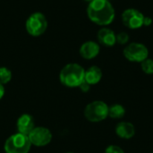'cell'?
I'll use <instances>...</instances> for the list:
<instances>
[{"label":"cell","mask_w":153,"mask_h":153,"mask_svg":"<svg viewBox=\"0 0 153 153\" xmlns=\"http://www.w3.org/2000/svg\"><path fill=\"white\" fill-rule=\"evenodd\" d=\"M115 133L117 136L123 140H130L135 135L136 130L133 123L128 121H121L116 126Z\"/></svg>","instance_id":"cell-9"},{"label":"cell","mask_w":153,"mask_h":153,"mask_svg":"<svg viewBox=\"0 0 153 153\" xmlns=\"http://www.w3.org/2000/svg\"><path fill=\"white\" fill-rule=\"evenodd\" d=\"M25 28L27 32L32 37H39L42 35L48 28L46 16L39 12L31 13L26 21Z\"/></svg>","instance_id":"cell-5"},{"label":"cell","mask_w":153,"mask_h":153,"mask_svg":"<svg viewBox=\"0 0 153 153\" xmlns=\"http://www.w3.org/2000/svg\"><path fill=\"white\" fill-rule=\"evenodd\" d=\"M152 153H153V151H152Z\"/></svg>","instance_id":"cell-24"},{"label":"cell","mask_w":153,"mask_h":153,"mask_svg":"<svg viewBox=\"0 0 153 153\" xmlns=\"http://www.w3.org/2000/svg\"><path fill=\"white\" fill-rule=\"evenodd\" d=\"M84 1H87V2H89V3H90V2H91V1H92V0H84Z\"/></svg>","instance_id":"cell-22"},{"label":"cell","mask_w":153,"mask_h":153,"mask_svg":"<svg viewBox=\"0 0 153 153\" xmlns=\"http://www.w3.org/2000/svg\"><path fill=\"white\" fill-rule=\"evenodd\" d=\"M104 153H125V152L121 147L115 144H111L105 149Z\"/></svg>","instance_id":"cell-18"},{"label":"cell","mask_w":153,"mask_h":153,"mask_svg":"<svg viewBox=\"0 0 153 153\" xmlns=\"http://www.w3.org/2000/svg\"><path fill=\"white\" fill-rule=\"evenodd\" d=\"M4 92H5V91H4V85L0 83V100L4 97Z\"/></svg>","instance_id":"cell-21"},{"label":"cell","mask_w":153,"mask_h":153,"mask_svg":"<svg viewBox=\"0 0 153 153\" xmlns=\"http://www.w3.org/2000/svg\"><path fill=\"white\" fill-rule=\"evenodd\" d=\"M84 68L76 63L65 65L60 71L59 79L63 85L69 88H76L84 81Z\"/></svg>","instance_id":"cell-2"},{"label":"cell","mask_w":153,"mask_h":153,"mask_svg":"<svg viewBox=\"0 0 153 153\" xmlns=\"http://www.w3.org/2000/svg\"><path fill=\"white\" fill-rule=\"evenodd\" d=\"M144 14L137 9L127 8L121 15L123 24L131 30H137L143 26Z\"/></svg>","instance_id":"cell-7"},{"label":"cell","mask_w":153,"mask_h":153,"mask_svg":"<svg viewBox=\"0 0 153 153\" xmlns=\"http://www.w3.org/2000/svg\"><path fill=\"white\" fill-rule=\"evenodd\" d=\"M97 39L100 44L106 47H113L116 43V33L108 28H101L97 33Z\"/></svg>","instance_id":"cell-12"},{"label":"cell","mask_w":153,"mask_h":153,"mask_svg":"<svg viewBox=\"0 0 153 153\" xmlns=\"http://www.w3.org/2000/svg\"><path fill=\"white\" fill-rule=\"evenodd\" d=\"M123 55L129 62L141 64L149 57V49L143 43L132 42L126 46L123 50Z\"/></svg>","instance_id":"cell-6"},{"label":"cell","mask_w":153,"mask_h":153,"mask_svg":"<svg viewBox=\"0 0 153 153\" xmlns=\"http://www.w3.org/2000/svg\"><path fill=\"white\" fill-rule=\"evenodd\" d=\"M126 108L119 103H115L108 107V117L112 119H122L126 116Z\"/></svg>","instance_id":"cell-14"},{"label":"cell","mask_w":153,"mask_h":153,"mask_svg":"<svg viewBox=\"0 0 153 153\" xmlns=\"http://www.w3.org/2000/svg\"><path fill=\"white\" fill-rule=\"evenodd\" d=\"M17 131L20 134L29 135L30 133L36 127L33 117L29 114H22L19 117L16 123Z\"/></svg>","instance_id":"cell-11"},{"label":"cell","mask_w":153,"mask_h":153,"mask_svg":"<svg viewBox=\"0 0 153 153\" xmlns=\"http://www.w3.org/2000/svg\"><path fill=\"white\" fill-rule=\"evenodd\" d=\"M102 71L97 65H92L85 70L84 74V81L89 83L91 86L99 83L102 79Z\"/></svg>","instance_id":"cell-13"},{"label":"cell","mask_w":153,"mask_h":153,"mask_svg":"<svg viewBox=\"0 0 153 153\" xmlns=\"http://www.w3.org/2000/svg\"><path fill=\"white\" fill-rule=\"evenodd\" d=\"M31 146L28 135L16 133L7 138L4 149L5 153H29Z\"/></svg>","instance_id":"cell-4"},{"label":"cell","mask_w":153,"mask_h":153,"mask_svg":"<svg viewBox=\"0 0 153 153\" xmlns=\"http://www.w3.org/2000/svg\"><path fill=\"white\" fill-rule=\"evenodd\" d=\"M12 80V72L4 66L0 67V83L4 85Z\"/></svg>","instance_id":"cell-15"},{"label":"cell","mask_w":153,"mask_h":153,"mask_svg":"<svg viewBox=\"0 0 153 153\" xmlns=\"http://www.w3.org/2000/svg\"><path fill=\"white\" fill-rule=\"evenodd\" d=\"M66 153H74V152H66Z\"/></svg>","instance_id":"cell-23"},{"label":"cell","mask_w":153,"mask_h":153,"mask_svg":"<svg viewBox=\"0 0 153 153\" xmlns=\"http://www.w3.org/2000/svg\"><path fill=\"white\" fill-rule=\"evenodd\" d=\"M152 23V20L151 17L149 16H144V20H143V26H150Z\"/></svg>","instance_id":"cell-20"},{"label":"cell","mask_w":153,"mask_h":153,"mask_svg":"<svg viewBox=\"0 0 153 153\" xmlns=\"http://www.w3.org/2000/svg\"><path fill=\"white\" fill-rule=\"evenodd\" d=\"M31 145L37 147L47 146L52 141V133L43 126H36L28 135Z\"/></svg>","instance_id":"cell-8"},{"label":"cell","mask_w":153,"mask_h":153,"mask_svg":"<svg viewBox=\"0 0 153 153\" xmlns=\"http://www.w3.org/2000/svg\"><path fill=\"white\" fill-rule=\"evenodd\" d=\"M100 48L99 43L92 40L84 42L79 49V53L81 56L86 60H91L95 58L100 54Z\"/></svg>","instance_id":"cell-10"},{"label":"cell","mask_w":153,"mask_h":153,"mask_svg":"<svg viewBox=\"0 0 153 153\" xmlns=\"http://www.w3.org/2000/svg\"><path fill=\"white\" fill-rule=\"evenodd\" d=\"M79 88H80V90H81L82 92H88V91L91 90V85H90L89 83H87L85 81H83V82L81 83V85L79 86Z\"/></svg>","instance_id":"cell-19"},{"label":"cell","mask_w":153,"mask_h":153,"mask_svg":"<svg viewBox=\"0 0 153 153\" xmlns=\"http://www.w3.org/2000/svg\"><path fill=\"white\" fill-rule=\"evenodd\" d=\"M87 15L93 23L107 26L115 20L116 12L109 0H92L88 4Z\"/></svg>","instance_id":"cell-1"},{"label":"cell","mask_w":153,"mask_h":153,"mask_svg":"<svg viewBox=\"0 0 153 153\" xmlns=\"http://www.w3.org/2000/svg\"><path fill=\"white\" fill-rule=\"evenodd\" d=\"M108 105L102 100L89 103L83 111L84 117L91 123H99L108 117Z\"/></svg>","instance_id":"cell-3"},{"label":"cell","mask_w":153,"mask_h":153,"mask_svg":"<svg viewBox=\"0 0 153 153\" xmlns=\"http://www.w3.org/2000/svg\"><path fill=\"white\" fill-rule=\"evenodd\" d=\"M129 39H130L129 35L126 31H121V32L116 34L117 43H118L120 45H127L129 42Z\"/></svg>","instance_id":"cell-17"},{"label":"cell","mask_w":153,"mask_h":153,"mask_svg":"<svg viewBox=\"0 0 153 153\" xmlns=\"http://www.w3.org/2000/svg\"><path fill=\"white\" fill-rule=\"evenodd\" d=\"M141 68L145 74L152 75L153 74V59L146 58L141 63Z\"/></svg>","instance_id":"cell-16"}]
</instances>
